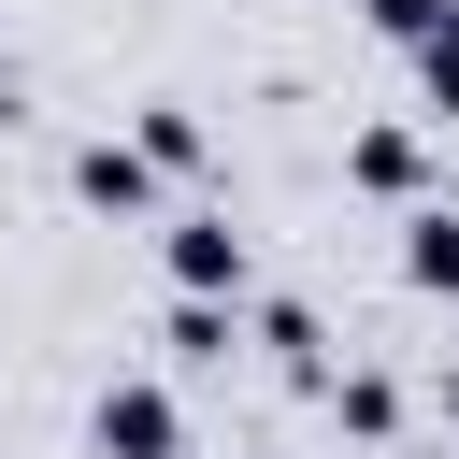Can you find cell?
Returning a JSON list of instances; mask_svg holds the SVG:
<instances>
[{
	"label": "cell",
	"instance_id": "6da1fadb",
	"mask_svg": "<svg viewBox=\"0 0 459 459\" xmlns=\"http://www.w3.org/2000/svg\"><path fill=\"white\" fill-rule=\"evenodd\" d=\"M86 445H100V459H186V402H172L158 373H115V387L86 402Z\"/></svg>",
	"mask_w": 459,
	"mask_h": 459
},
{
	"label": "cell",
	"instance_id": "7a4b0ae2",
	"mask_svg": "<svg viewBox=\"0 0 459 459\" xmlns=\"http://www.w3.org/2000/svg\"><path fill=\"white\" fill-rule=\"evenodd\" d=\"M158 258H172L186 301H244V287H258V244H244L230 215H158Z\"/></svg>",
	"mask_w": 459,
	"mask_h": 459
},
{
	"label": "cell",
	"instance_id": "3957f363",
	"mask_svg": "<svg viewBox=\"0 0 459 459\" xmlns=\"http://www.w3.org/2000/svg\"><path fill=\"white\" fill-rule=\"evenodd\" d=\"M72 201H86V215H115V230H129V215H158V172L129 158V129H86V143H72Z\"/></svg>",
	"mask_w": 459,
	"mask_h": 459
},
{
	"label": "cell",
	"instance_id": "277c9868",
	"mask_svg": "<svg viewBox=\"0 0 459 459\" xmlns=\"http://www.w3.org/2000/svg\"><path fill=\"white\" fill-rule=\"evenodd\" d=\"M316 402H330L359 445H402V373H387V359H330V373H316Z\"/></svg>",
	"mask_w": 459,
	"mask_h": 459
},
{
	"label": "cell",
	"instance_id": "5b68a950",
	"mask_svg": "<svg viewBox=\"0 0 459 459\" xmlns=\"http://www.w3.org/2000/svg\"><path fill=\"white\" fill-rule=\"evenodd\" d=\"M129 158H143V172H201V158H215L201 100H143V115H129Z\"/></svg>",
	"mask_w": 459,
	"mask_h": 459
},
{
	"label": "cell",
	"instance_id": "8992f818",
	"mask_svg": "<svg viewBox=\"0 0 459 459\" xmlns=\"http://www.w3.org/2000/svg\"><path fill=\"white\" fill-rule=\"evenodd\" d=\"M344 186H373V201H402V215H416V186H430L416 129H359V143H344Z\"/></svg>",
	"mask_w": 459,
	"mask_h": 459
},
{
	"label": "cell",
	"instance_id": "52a82bcc",
	"mask_svg": "<svg viewBox=\"0 0 459 459\" xmlns=\"http://www.w3.org/2000/svg\"><path fill=\"white\" fill-rule=\"evenodd\" d=\"M402 287L459 301V215H445V201H416V215H402Z\"/></svg>",
	"mask_w": 459,
	"mask_h": 459
},
{
	"label": "cell",
	"instance_id": "ba28073f",
	"mask_svg": "<svg viewBox=\"0 0 459 459\" xmlns=\"http://www.w3.org/2000/svg\"><path fill=\"white\" fill-rule=\"evenodd\" d=\"M158 344H172V373H230L244 316H230V301H172V330H158Z\"/></svg>",
	"mask_w": 459,
	"mask_h": 459
},
{
	"label": "cell",
	"instance_id": "9c48e42d",
	"mask_svg": "<svg viewBox=\"0 0 459 459\" xmlns=\"http://www.w3.org/2000/svg\"><path fill=\"white\" fill-rule=\"evenodd\" d=\"M258 344H273V359H287L301 387L330 373V330H316V301H258Z\"/></svg>",
	"mask_w": 459,
	"mask_h": 459
},
{
	"label": "cell",
	"instance_id": "30bf717a",
	"mask_svg": "<svg viewBox=\"0 0 459 459\" xmlns=\"http://www.w3.org/2000/svg\"><path fill=\"white\" fill-rule=\"evenodd\" d=\"M402 57H416V100H430V115H459V0H445V14H430Z\"/></svg>",
	"mask_w": 459,
	"mask_h": 459
},
{
	"label": "cell",
	"instance_id": "8fae6325",
	"mask_svg": "<svg viewBox=\"0 0 459 459\" xmlns=\"http://www.w3.org/2000/svg\"><path fill=\"white\" fill-rule=\"evenodd\" d=\"M430 14H445V0H359V29H373V43H416Z\"/></svg>",
	"mask_w": 459,
	"mask_h": 459
},
{
	"label": "cell",
	"instance_id": "7c38bea8",
	"mask_svg": "<svg viewBox=\"0 0 459 459\" xmlns=\"http://www.w3.org/2000/svg\"><path fill=\"white\" fill-rule=\"evenodd\" d=\"M430 416H445V430H459V359H445V373H430Z\"/></svg>",
	"mask_w": 459,
	"mask_h": 459
},
{
	"label": "cell",
	"instance_id": "4fadbf2b",
	"mask_svg": "<svg viewBox=\"0 0 459 459\" xmlns=\"http://www.w3.org/2000/svg\"><path fill=\"white\" fill-rule=\"evenodd\" d=\"M14 100H29V72H14V43H0V115H14Z\"/></svg>",
	"mask_w": 459,
	"mask_h": 459
},
{
	"label": "cell",
	"instance_id": "5bb4252c",
	"mask_svg": "<svg viewBox=\"0 0 459 459\" xmlns=\"http://www.w3.org/2000/svg\"><path fill=\"white\" fill-rule=\"evenodd\" d=\"M258 459H273V445H258Z\"/></svg>",
	"mask_w": 459,
	"mask_h": 459
}]
</instances>
